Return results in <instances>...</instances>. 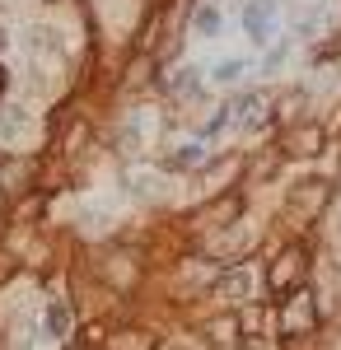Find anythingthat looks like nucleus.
Returning <instances> with one entry per match:
<instances>
[{"instance_id":"1","label":"nucleus","mask_w":341,"mask_h":350,"mask_svg":"<svg viewBox=\"0 0 341 350\" xmlns=\"http://www.w3.org/2000/svg\"><path fill=\"white\" fill-rule=\"evenodd\" d=\"M304 271H309V252L290 243L286 252H281V257L266 267V290H271V295H290V290L304 280Z\"/></svg>"},{"instance_id":"2","label":"nucleus","mask_w":341,"mask_h":350,"mask_svg":"<svg viewBox=\"0 0 341 350\" xmlns=\"http://www.w3.org/2000/svg\"><path fill=\"white\" fill-rule=\"evenodd\" d=\"M243 28H248L253 42H266V38L276 33V0H248V10H243Z\"/></svg>"},{"instance_id":"3","label":"nucleus","mask_w":341,"mask_h":350,"mask_svg":"<svg viewBox=\"0 0 341 350\" xmlns=\"http://www.w3.org/2000/svg\"><path fill=\"white\" fill-rule=\"evenodd\" d=\"M332 201V187L327 183H299V187H290V211H304V215H318L323 206Z\"/></svg>"},{"instance_id":"4","label":"nucleus","mask_w":341,"mask_h":350,"mask_svg":"<svg viewBox=\"0 0 341 350\" xmlns=\"http://www.w3.org/2000/svg\"><path fill=\"white\" fill-rule=\"evenodd\" d=\"M332 28H341V0H323L314 14H309L304 33H309V38H327Z\"/></svg>"},{"instance_id":"5","label":"nucleus","mask_w":341,"mask_h":350,"mask_svg":"<svg viewBox=\"0 0 341 350\" xmlns=\"http://www.w3.org/2000/svg\"><path fill=\"white\" fill-rule=\"evenodd\" d=\"M323 150V131L318 126H299L294 135H286V154H318Z\"/></svg>"},{"instance_id":"6","label":"nucleus","mask_w":341,"mask_h":350,"mask_svg":"<svg viewBox=\"0 0 341 350\" xmlns=\"http://www.w3.org/2000/svg\"><path fill=\"white\" fill-rule=\"evenodd\" d=\"M248 295V271H229L215 280V299H243Z\"/></svg>"},{"instance_id":"7","label":"nucleus","mask_w":341,"mask_h":350,"mask_svg":"<svg viewBox=\"0 0 341 350\" xmlns=\"http://www.w3.org/2000/svg\"><path fill=\"white\" fill-rule=\"evenodd\" d=\"M42 327H47V336H66V332H71V308H66V304H47Z\"/></svg>"},{"instance_id":"8","label":"nucleus","mask_w":341,"mask_h":350,"mask_svg":"<svg viewBox=\"0 0 341 350\" xmlns=\"http://www.w3.org/2000/svg\"><path fill=\"white\" fill-rule=\"evenodd\" d=\"M238 75H243V61L229 56V61H220V66H215V75H210V80H215V84H234Z\"/></svg>"},{"instance_id":"9","label":"nucleus","mask_w":341,"mask_h":350,"mask_svg":"<svg viewBox=\"0 0 341 350\" xmlns=\"http://www.w3.org/2000/svg\"><path fill=\"white\" fill-rule=\"evenodd\" d=\"M187 163H192V168L201 163V145H183V150H178V159H173V168H187Z\"/></svg>"},{"instance_id":"10","label":"nucleus","mask_w":341,"mask_h":350,"mask_svg":"<svg viewBox=\"0 0 341 350\" xmlns=\"http://www.w3.org/2000/svg\"><path fill=\"white\" fill-rule=\"evenodd\" d=\"M197 28H201V33H215V28H220V14H215V10H201V14H197Z\"/></svg>"},{"instance_id":"11","label":"nucleus","mask_w":341,"mask_h":350,"mask_svg":"<svg viewBox=\"0 0 341 350\" xmlns=\"http://www.w3.org/2000/svg\"><path fill=\"white\" fill-rule=\"evenodd\" d=\"M0 94H5V66H0Z\"/></svg>"}]
</instances>
